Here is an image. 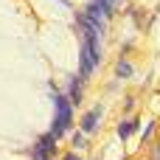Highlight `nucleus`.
I'll return each instance as SVG.
<instances>
[{
	"label": "nucleus",
	"mask_w": 160,
	"mask_h": 160,
	"mask_svg": "<svg viewBox=\"0 0 160 160\" xmlns=\"http://www.w3.org/2000/svg\"><path fill=\"white\" fill-rule=\"evenodd\" d=\"M53 104H56V121H53V129H51V135L59 141L65 132H68V127H70V121H73V104L62 96V93H56L53 90Z\"/></svg>",
	"instance_id": "1"
},
{
	"label": "nucleus",
	"mask_w": 160,
	"mask_h": 160,
	"mask_svg": "<svg viewBox=\"0 0 160 160\" xmlns=\"http://www.w3.org/2000/svg\"><path fill=\"white\" fill-rule=\"evenodd\" d=\"M53 149H56V138L48 132L39 138V143L34 146V160H51L53 158Z\"/></svg>",
	"instance_id": "2"
},
{
	"label": "nucleus",
	"mask_w": 160,
	"mask_h": 160,
	"mask_svg": "<svg viewBox=\"0 0 160 160\" xmlns=\"http://www.w3.org/2000/svg\"><path fill=\"white\" fill-rule=\"evenodd\" d=\"M68 101H70V104H79V101H82V76H73V79H70Z\"/></svg>",
	"instance_id": "3"
},
{
	"label": "nucleus",
	"mask_w": 160,
	"mask_h": 160,
	"mask_svg": "<svg viewBox=\"0 0 160 160\" xmlns=\"http://www.w3.org/2000/svg\"><path fill=\"white\" fill-rule=\"evenodd\" d=\"M98 118H101V110H98V107H96V110H90V112L84 115V121H82V129H84V132L90 135V132L96 129V124H98Z\"/></svg>",
	"instance_id": "4"
},
{
	"label": "nucleus",
	"mask_w": 160,
	"mask_h": 160,
	"mask_svg": "<svg viewBox=\"0 0 160 160\" xmlns=\"http://www.w3.org/2000/svg\"><path fill=\"white\" fill-rule=\"evenodd\" d=\"M135 127H138L135 121H121V124H118V138H121V141H127V138H129V132H132Z\"/></svg>",
	"instance_id": "5"
},
{
	"label": "nucleus",
	"mask_w": 160,
	"mask_h": 160,
	"mask_svg": "<svg viewBox=\"0 0 160 160\" xmlns=\"http://www.w3.org/2000/svg\"><path fill=\"white\" fill-rule=\"evenodd\" d=\"M115 73L127 79V76H132V65H129V62H118V68H115Z\"/></svg>",
	"instance_id": "6"
},
{
	"label": "nucleus",
	"mask_w": 160,
	"mask_h": 160,
	"mask_svg": "<svg viewBox=\"0 0 160 160\" xmlns=\"http://www.w3.org/2000/svg\"><path fill=\"white\" fill-rule=\"evenodd\" d=\"M152 132H155V121H149V124H146V129H143V138H152Z\"/></svg>",
	"instance_id": "7"
},
{
	"label": "nucleus",
	"mask_w": 160,
	"mask_h": 160,
	"mask_svg": "<svg viewBox=\"0 0 160 160\" xmlns=\"http://www.w3.org/2000/svg\"><path fill=\"white\" fill-rule=\"evenodd\" d=\"M62 160H79V158H76V155H65Z\"/></svg>",
	"instance_id": "8"
},
{
	"label": "nucleus",
	"mask_w": 160,
	"mask_h": 160,
	"mask_svg": "<svg viewBox=\"0 0 160 160\" xmlns=\"http://www.w3.org/2000/svg\"><path fill=\"white\" fill-rule=\"evenodd\" d=\"M158 160H160V146H158Z\"/></svg>",
	"instance_id": "9"
}]
</instances>
